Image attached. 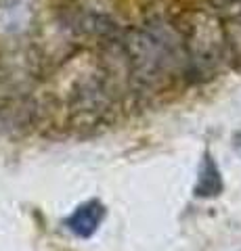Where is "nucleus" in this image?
Wrapping results in <instances>:
<instances>
[{
  "mask_svg": "<svg viewBox=\"0 0 241 251\" xmlns=\"http://www.w3.org/2000/svg\"><path fill=\"white\" fill-rule=\"evenodd\" d=\"M107 209L99 199H88L80 203L72 214L65 218V228L80 239H90L103 224Z\"/></svg>",
  "mask_w": 241,
  "mask_h": 251,
  "instance_id": "nucleus-1",
  "label": "nucleus"
},
{
  "mask_svg": "<svg viewBox=\"0 0 241 251\" xmlns=\"http://www.w3.org/2000/svg\"><path fill=\"white\" fill-rule=\"evenodd\" d=\"M222 174L218 163L214 161V157L210 155V151L204 153L199 163V172H197V182L195 188H193V195L199 199H214L222 193Z\"/></svg>",
  "mask_w": 241,
  "mask_h": 251,
  "instance_id": "nucleus-2",
  "label": "nucleus"
},
{
  "mask_svg": "<svg viewBox=\"0 0 241 251\" xmlns=\"http://www.w3.org/2000/svg\"><path fill=\"white\" fill-rule=\"evenodd\" d=\"M233 149H235V153L241 157V130L233 134Z\"/></svg>",
  "mask_w": 241,
  "mask_h": 251,
  "instance_id": "nucleus-3",
  "label": "nucleus"
}]
</instances>
